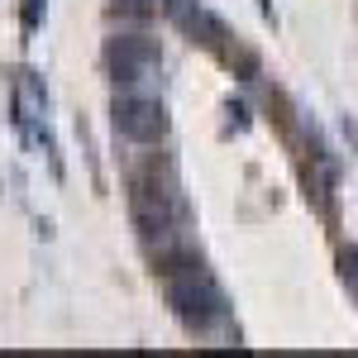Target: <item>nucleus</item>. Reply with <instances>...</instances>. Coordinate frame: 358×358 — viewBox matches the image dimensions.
<instances>
[{
  "mask_svg": "<svg viewBox=\"0 0 358 358\" xmlns=\"http://www.w3.org/2000/svg\"><path fill=\"white\" fill-rule=\"evenodd\" d=\"M129 215L143 229V239H177V224L187 220V196L167 167H143L129 182Z\"/></svg>",
  "mask_w": 358,
  "mask_h": 358,
  "instance_id": "obj_1",
  "label": "nucleus"
},
{
  "mask_svg": "<svg viewBox=\"0 0 358 358\" xmlns=\"http://www.w3.org/2000/svg\"><path fill=\"white\" fill-rule=\"evenodd\" d=\"M167 306H172V315L196 334H210L229 320V296L220 292V282L206 273L201 263L167 277Z\"/></svg>",
  "mask_w": 358,
  "mask_h": 358,
  "instance_id": "obj_2",
  "label": "nucleus"
},
{
  "mask_svg": "<svg viewBox=\"0 0 358 358\" xmlns=\"http://www.w3.org/2000/svg\"><path fill=\"white\" fill-rule=\"evenodd\" d=\"M110 120H115V134H124L129 143H163L167 138V106L148 91H115V106H110Z\"/></svg>",
  "mask_w": 358,
  "mask_h": 358,
  "instance_id": "obj_3",
  "label": "nucleus"
},
{
  "mask_svg": "<svg viewBox=\"0 0 358 358\" xmlns=\"http://www.w3.org/2000/svg\"><path fill=\"white\" fill-rule=\"evenodd\" d=\"M106 67H110V77L120 86H143L163 72V53L143 34H120V38L106 43Z\"/></svg>",
  "mask_w": 358,
  "mask_h": 358,
  "instance_id": "obj_4",
  "label": "nucleus"
},
{
  "mask_svg": "<svg viewBox=\"0 0 358 358\" xmlns=\"http://www.w3.org/2000/svg\"><path fill=\"white\" fill-rule=\"evenodd\" d=\"M163 10L177 20V24L187 29V34H196L201 43H210V48H220V38H224V29L220 20L210 15V10H201L196 0H163Z\"/></svg>",
  "mask_w": 358,
  "mask_h": 358,
  "instance_id": "obj_5",
  "label": "nucleus"
}]
</instances>
